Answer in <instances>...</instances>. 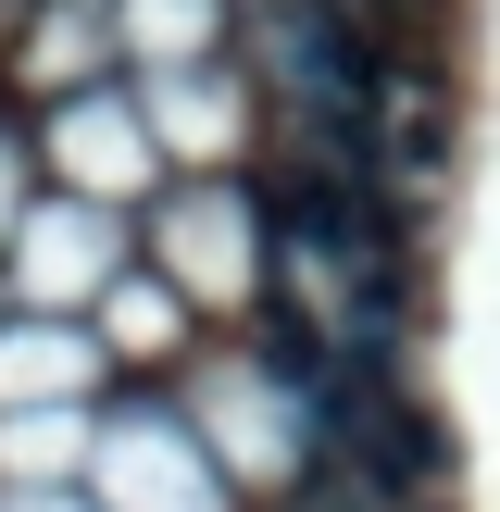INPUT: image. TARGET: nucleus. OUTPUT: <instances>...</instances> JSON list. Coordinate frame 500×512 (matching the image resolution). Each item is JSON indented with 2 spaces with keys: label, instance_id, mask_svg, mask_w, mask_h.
I'll use <instances>...</instances> for the list:
<instances>
[{
  "label": "nucleus",
  "instance_id": "1",
  "mask_svg": "<svg viewBox=\"0 0 500 512\" xmlns=\"http://www.w3.org/2000/svg\"><path fill=\"white\" fill-rule=\"evenodd\" d=\"M263 63H275L288 113L313 125L325 150H363V38H350L325 0H275L263 13Z\"/></svg>",
  "mask_w": 500,
  "mask_h": 512
},
{
  "label": "nucleus",
  "instance_id": "2",
  "mask_svg": "<svg viewBox=\"0 0 500 512\" xmlns=\"http://www.w3.org/2000/svg\"><path fill=\"white\" fill-rule=\"evenodd\" d=\"M350 450H363L375 463V488H425V475H438V425L413 413V400H388V388H350Z\"/></svg>",
  "mask_w": 500,
  "mask_h": 512
}]
</instances>
